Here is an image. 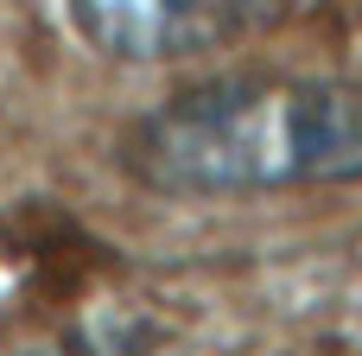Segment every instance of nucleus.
Masks as SVG:
<instances>
[{
	"instance_id": "nucleus-2",
	"label": "nucleus",
	"mask_w": 362,
	"mask_h": 356,
	"mask_svg": "<svg viewBox=\"0 0 362 356\" xmlns=\"http://www.w3.org/2000/svg\"><path fill=\"white\" fill-rule=\"evenodd\" d=\"M299 0H64L83 45L121 64H172L274 32Z\"/></svg>"
},
{
	"instance_id": "nucleus-3",
	"label": "nucleus",
	"mask_w": 362,
	"mask_h": 356,
	"mask_svg": "<svg viewBox=\"0 0 362 356\" xmlns=\"http://www.w3.org/2000/svg\"><path fill=\"white\" fill-rule=\"evenodd\" d=\"M70 356H115V350H70Z\"/></svg>"
},
{
	"instance_id": "nucleus-1",
	"label": "nucleus",
	"mask_w": 362,
	"mask_h": 356,
	"mask_svg": "<svg viewBox=\"0 0 362 356\" xmlns=\"http://www.w3.org/2000/svg\"><path fill=\"white\" fill-rule=\"evenodd\" d=\"M121 172L153 197L362 185V83L299 70L191 83L127 127Z\"/></svg>"
}]
</instances>
